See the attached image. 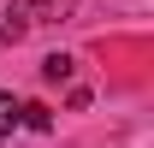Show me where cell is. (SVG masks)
I'll return each mask as SVG.
<instances>
[{"label":"cell","mask_w":154,"mask_h":148,"mask_svg":"<svg viewBox=\"0 0 154 148\" xmlns=\"http://www.w3.org/2000/svg\"><path fill=\"white\" fill-rule=\"evenodd\" d=\"M12 125H18V101L0 95V136H12Z\"/></svg>","instance_id":"6da1fadb"},{"label":"cell","mask_w":154,"mask_h":148,"mask_svg":"<svg viewBox=\"0 0 154 148\" xmlns=\"http://www.w3.org/2000/svg\"><path fill=\"white\" fill-rule=\"evenodd\" d=\"M18 119H24V125H36V130L54 125V119H48V107H36V101H30V107H18Z\"/></svg>","instance_id":"7a4b0ae2"},{"label":"cell","mask_w":154,"mask_h":148,"mask_svg":"<svg viewBox=\"0 0 154 148\" xmlns=\"http://www.w3.org/2000/svg\"><path fill=\"white\" fill-rule=\"evenodd\" d=\"M42 71H48V77H54V83H59V77H71V59H65V54H54V59H48V65H42Z\"/></svg>","instance_id":"3957f363"}]
</instances>
